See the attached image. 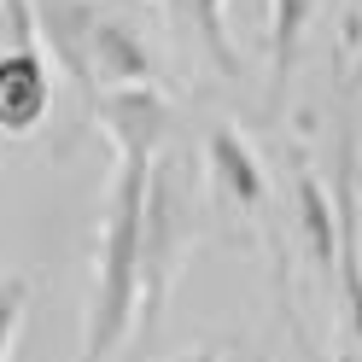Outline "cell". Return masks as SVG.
Masks as SVG:
<instances>
[{"label":"cell","instance_id":"obj_10","mask_svg":"<svg viewBox=\"0 0 362 362\" xmlns=\"http://www.w3.org/2000/svg\"><path fill=\"white\" fill-rule=\"evenodd\" d=\"M24 310H30V281H24V275H0V362H12Z\"/></svg>","mask_w":362,"mask_h":362},{"label":"cell","instance_id":"obj_4","mask_svg":"<svg viewBox=\"0 0 362 362\" xmlns=\"http://www.w3.org/2000/svg\"><path fill=\"white\" fill-rule=\"evenodd\" d=\"M53 111V64L35 41L30 0H6V47H0V134L24 141Z\"/></svg>","mask_w":362,"mask_h":362},{"label":"cell","instance_id":"obj_2","mask_svg":"<svg viewBox=\"0 0 362 362\" xmlns=\"http://www.w3.org/2000/svg\"><path fill=\"white\" fill-rule=\"evenodd\" d=\"M35 41L41 53H53L82 105H94L117 88H158V59L123 12H111L105 0H30Z\"/></svg>","mask_w":362,"mask_h":362},{"label":"cell","instance_id":"obj_8","mask_svg":"<svg viewBox=\"0 0 362 362\" xmlns=\"http://www.w3.org/2000/svg\"><path fill=\"white\" fill-rule=\"evenodd\" d=\"M175 6V24L199 41V53L216 64V76H240V53L228 41V0H170Z\"/></svg>","mask_w":362,"mask_h":362},{"label":"cell","instance_id":"obj_3","mask_svg":"<svg viewBox=\"0 0 362 362\" xmlns=\"http://www.w3.org/2000/svg\"><path fill=\"white\" fill-rule=\"evenodd\" d=\"M199 240V222H193V175H187V158L175 146H164L152 158V175H146V234H141V322L134 333H152L158 327V310H164L170 286L181 275Z\"/></svg>","mask_w":362,"mask_h":362},{"label":"cell","instance_id":"obj_5","mask_svg":"<svg viewBox=\"0 0 362 362\" xmlns=\"http://www.w3.org/2000/svg\"><path fill=\"white\" fill-rule=\"evenodd\" d=\"M333 211H339V362H362V216H356V175H351V134H339L333 170Z\"/></svg>","mask_w":362,"mask_h":362},{"label":"cell","instance_id":"obj_6","mask_svg":"<svg viewBox=\"0 0 362 362\" xmlns=\"http://www.w3.org/2000/svg\"><path fill=\"white\" fill-rule=\"evenodd\" d=\"M205 170H211L216 193L228 199V205H240V211H263V199H269L263 164H257V152L245 146L234 129H211V141H205Z\"/></svg>","mask_w":362,"mask_h":362},{"label":"cell","instance_id":"obj_11","mask_svg":"<svg viewBox=\"0 0 362 362\" xmlns=\"http://www.w3.org/2000/svg\"><path fill=\"white\" fill-rule=\"evenodd\" d=\"M175 362H240V356H228V351H193V356H175Z\"/></svg>","mask_w":362,"mask_h":362},{"label":"cell","instance_id":"obj_9","mask_svg":"<svg viewBox=\"0 0 362 362\" xmlns=\"http://www.w3.org/2000/svg\"><path fill=\"white\" fill-rule=\"evenodd\" d=\"M310 18H315V0H269V88H275V100L286 94L292 71H298Z\"/></svg>","mask_w":362,"mask_h":362},{"label":"cell","instance_id":"obj_1","mask_svg":"<svg viewBox=\"0 0 362 362\" xmlns=\"http://www.w3.org/2000/svg\"><path fill=\"white\" fill-rule=\"evenodd\" d=\"M100 129L117 146V175L105 193V222L94 245V286L82 315V356L76 362H111L141 322V234H146V175L152 158L170 146L175 111L158 88H117L88 105Z\"/></svg>","mask_w":362,"mask_h":362},{"label":"cell","instance_id":"obj_7","mask_svg":"<svg viewBox=\"0 0 362 362\" xmlns=\"http://www.w3.org/2000/svg\"><path fill=\"white\" fill-rule=\"evenodd\" d=\"M292 222H298V240H304L310 263L333 281V257H339V211H333V193H327L310 170H298V181H292Z\"/></svg>","mask_w":362,"mask_h":362}]
</instances>
